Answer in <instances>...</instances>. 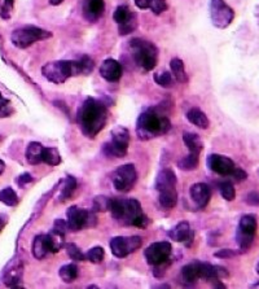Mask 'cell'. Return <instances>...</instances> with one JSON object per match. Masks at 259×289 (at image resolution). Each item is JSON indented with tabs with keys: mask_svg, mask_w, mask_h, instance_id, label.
<instances>
[{
	"mask_svg": "<svg viewBox=\"0 0 259 289\" xmlns=\"http://www.w3.org/2000/svg\"><path fill=\"white\" fill-rule=\"evenodd\" d=\"M108 110L105 105L94 98L87 99L78 112V123L82 132L88 137H95L106 125Z\"/></svg>",
	"mask_w": 259,
	"mask_h": 289,
	"instance_id": "cell-1",
	"label": "cell"
},
{
	"mask_svg": "<svg viewBox=\"0 0 259 289\" xmlns=\"http://www.w3.org/2000/svg\"><path fill=\"white\" fill-rule=\"evenodd\" d=\"M109 210L115 221L125 224V226H135V227L144 228L149 223L148 217L143 213L140 203L135 199H110Z\"/></svg>",
	"mask_w": 259,
	"mask_h": 289,
	"instance_id": "cell-2",
	"label": "cell"
},
{
	"mask_svg": "<svg viewBox=\"0 0 259 289\" xmlns=\"http://www.w3.org/2000/svg\"><path fill=\"white\" fill-rule=\"evenodd\" d=\"M171 129L170 119L157 109H148L137 118L136 134L140 140H149L169 132Z\"/></svg>",
	"mask_w": 259,
	"mask_h": 289,
	"instance_id": "cell-3",
	"label": "cell"
},
{
	"mask_svg": "<svg viewBox=\"0 0 259 289\" xmlns=\"http://www.w3.org/2000/svg\"><path fill=\"white\" fill-rule=\"evenodd\" d=\"M42 74L46 79L52 83L60 84L64 83L73 76L82 74L79 61H68V60H60V61L48 62L42 68Z\"/></svg>",
	"mask_w": 259,
	"mask_h": 289,
	"instance_id": "cell-4",
	"label": "cell"
},
{
	"mask_svg": "<svg viewBox=\"0 0 259 289\" xmlns=\"http://www.w3.org/2000/svg\"><path fill=\"white\" fill-rule=\"evenodd\" d=\"M131 52H132V57L137 65L143 68L147 72H151L157 65V48L155 44L151 42H147L140 38H135L131 40Z\"/></svg>",
	"mask_w": 259,
	"mask_h": 289,
	"instance_id": "cell-5",
	"label": "cell"
},
{
	"mask_svg": "<svg viewBox=\"0 0 259 289\" xmlns=\"http://www.w3.org/2000/svg\"><path fill=\"white\" fill-rule=\"evenodd\" d=\"M258 222L254 214H246L240 219L237 232H236V241L242 252H248L256 238Z\"/></svg>",
	"mask_w": 259,
	"mask_h": 289,
	"instance_id": "cell-6",
	"label": "cell"
},
{
	"mask_svg": "<svg viewBox=\"0 0 259 289\" xmlns=\"http://www.w3.org/2000/svg\"><path fill=\"white\" fill-rule=\"evenodd\" d=\"M52 34L47 30L40 29L36 26H25L21 29L15 30L12 33V43L18 48H27L38 40H43L51 38Z\"/></svg>",
	"mask_w": 259,
	"mask_h": 289,
	"instance_id": "cell-7",
	"label": "cell"
},
{
	"mask_svg": "<svg viewBox=\"0 0 259 289\" xmlns=\"http://www.w3.org/2000/svg\"><path fill=\"white\" fill-rule=\"evenodd\" d=\"M130 145V132L126 127L117 126L112 131V140L104 144V152L109 157L121 158L126 156Z\"/></svg>",
	"mask_w": 259,
	"mask_h": 289,
	"instance_id": "cell-8",
	"label": "cell"
},
{
	"mask_svg": "<svg viewBox=\"0 0 259 289\" xmlns=\"http://www.w3.org/2000/svg\"><path fill=\"white\" fill-rule=\"evenodd\" d=\"M109 245L117 258H125L143 245V238L140 236H115L110 240Z\"/></svg>",
	"mask_w": 259,
	"mask_h": 289,
	"instance_id": "cell-9",
	"label": "cell"
},
{
	"mask_svg": "<svg viewBox=\"0 0 259 289\" xmlns=\"http://www.w3.org/2000/svg\"><path fill=\"white\" fill-rule=\"evenodd\" d=\"M210 15L212 25L218 29H226L232 24L234 18L233 9L226 4L224 0H211L210 3Z\"/></svg>",
	"mask_w": 259,
	"mask_h": 289,
	"instance_id": "cell-10",
	"label": "cell"
},
{
	"mask_svg": "<svg viewBox=\"0 0 259 289\" xmlns=\"http://www.w3.org/2000/svg\"><path fill=\"white\" fill-rule=\"evenodd\" d=\"M137 179L136 169L132 163H126L123 166H119L113 174V184L115 189L119 192H129L132 189Z\"/></svg>",
	"mask_w": 259,
	"mask_h": 289,
	"instance_id": "cell-11",
	"label": "cell"
},
{
	"mask_svg": "<svg viewBox=\"0 0 259 289\" xmlns=\"http://www.w3.org/2000/svg\"><path fill=\"white\" fill-rule=\"evenodd\" d=\"M171 252H173V246L169 241L153 242L145 249V260L152 266L158 267L169 261Z\"/></svg>",
	"mask_w": 259,
	"mask_h": 289,
	"instance_id": "cell-12",
	"label": "cell"
},
{
	"mask_svg": "<svg viewBox=\"0 0 259 289\" xmlns=\"http://www.w3.org/2000/svg\"><path fill=\"white\" fill-rule=\"evenodd\" d=\"M66 218H68L66 224H68L69 231L77 232L90 224L91 213L88 210L80 209L78 206H72V208H69Z\"/></svg>",
	"mask_w": 259,
	"mask_h": 289,
	"instance_id": "cell-13",
	"label": "cell"
},
{
	"mask_svg": "<svg viewBox=\"0 0 259 289\" xmlns=\"http://www.w3.org/2000/svg\"><path fill=\"white\" fill-rule=\"evenodd\" d=\"M207 166L214 173L219 174V175H226V177L231 175L236 169V165H234V162L230 157L215 155V153L207 157Z\"/></svg>",
	"mask_w": 259,
	"mask_h": 289,
	"instance_id": "cell-14",
	"label": "cell"
},
{
	"mask_svg": "<svg viewBox=\"0 0 259 289\" xmlns=\"http://www.w3.org/2000/svg\"><path fill=\"white\" fill-rule=\"evenodd\" d=\"M189 195L198 209H204L211 199V189L205 183H196L189 189Z\"/></svg>",
	"mask_w": 259,
	"mask_h": 289,
	"instance_id": "cell-15",
	"label": "cell"
},
{
	"mask_svg": "<svg viewBox=\"0 0 259 289\" xmlns=\"http://www.w3.org/2000/svg\"><path fill=\"white\" fill-rule=\"evenodd\" d=\"M122 65L117 60H113V58L105 60L100 66V76L104 79L108 80V82H117V80H119L121 77H122Z\"/></svg>",
	"mask_w": 259,
	"mask_h": 289,
	"instance_id": "cell-16",
	"label": "cell"
},
{
	"mask_svg": "<svg viewBox=\"0 0 259 289\" xmlns=\"http://www.w3.org/2000/svg\"><path fill=\"white\" fill-rule=\"evenodd\" d=\"M169 237L177 242H187L193 240V231L188 222H180L169 232Z\"/></svg>",
	"mask_w": 259,
	"mask_h": 289,
	"instance_id": "cell-17",
	"label": "cell"
},
{
	"mask_svg": "<svg viewBox=\"0 0 259 289\" xmlns=\"http://www.w3.org/2000/svg\"><path fill=\"white\" fill-rule=\"evenodd\" d=\"M22 263L20 261H15L9 264V267L5 270V276H4V283L8 287H17V284L21 282L22 278Z\"/></svg>",
	"mask_w": 259,
	"mask_h": 289,
	"instance_id": "cell-18",
	"label": "cell"
},
{
	"mask_svg": "<svg viewBox=\"0 0 259 289\" xmlns=\"http://www.w3.org/2000/svg\"><path fill=\"white\" fill-rule=\"evenodd\" d=\"M51 253V245L48 235H38L32 241V256L36 260H43Z\"/></svg>",
	"mask_w": 259,
	"mask_h": 289,
	"instance_id": "cell-19",
	"label": "cell"
},
{
	"mask_svg": "<svg viewBox=\"0 0 259 289\" xmlns=\"http://www.w3.org/2000/svg\"><path fill=\"white\" fill-rule=\"evenodd\" d=\"M104 8V0H86L84 7H83V12H84V16H86L87 20L95 21V20H97L103 15Z\"/></svg>",
	"mask_w": 259,
	"mask_h": 289,
	"instance_id": "cell-20",
	"label": "cell"
},
{
	"mask_svg": "<svg viewBox=\"0 0 259 289\" xmlns=\"http://www.w3.org/2000/svg\"><path fill=\"white\" fill-rule=\"evenodd\" d=\"M177 185V175L171 169H163L155 179V189L162 191L166 188H173Z\"/></svg>",
	"mask_w": 259,
	"mask_h": 289,
	"instance_id": "cell-21",
	"label": "cell"
},
{
	"mask_svg": "<svg viewBox=\"0 0 259 289\" xmlns=\"http://www.w3.org/2000/svg\"><path fill=\"white\" fill-rule=\"evenodd\" d=\"M200 263L201 262H192L181 268L180 276H181V282L185 284L193 286L194 283L200 279Z\"/></svg>",
	"mask_w": 259,
	"mask_h": 289,
	"instance_id": "cell-22",
	"label": "cell"
},
{
	"mask_svg": "<svg viewBox=\"0 0 259 289\" xmlns=\"http://www.w3.org/2000/svg\"><path fill=\"white\" fill-rule=\"evenodd\" d=\"M43 149L44 147L40 143L31 141L26 148V161L30 165H38V163L43 162Z\"/></svg>",
	"mask_w": 259,
	"mask_h": 289,
	"instance_id": "cell-23",
	"label": "cell"
},
{
	"mask_svg": "<svg viewBox=\"0 0 259 289\" xmlns=\"http://www.w3.org/2000/svg\"><path fill=\"white\" fill-rule=\"evenodd\" d=\"M178 203V192L175 187L166 188L159 191V204L165 209H173L177 206Z\"/></svg>",
	"mask_w": 259,
	"mask_h": 289,
	"instance_id": "cell-24",
	"label": "cell"
},
{
	"mask_svg": "<svg viewBox=\"0 0 259 289\" xmlns=\"http://www.w3.org/2000/svg\"><path fill=\"white\" fill-rule=\"evenodd\" d=\"M187 118L192 125L197 126L198 129H207V127L210 126L209 118L206 117L205 113L201 112V110L197 108L191 109V110L187 113Z\"/></svg>",
	"mask_w": 259,
	"mask_h": 289,
	"instance_id": "cell-25",
	"label": "cell"
},
{
	"mask_svg": "<svg viewBox=\"0 0 259 289\" xmlns=\"http://www.w3.org/2000/svg\"><path fill=\"white\" fill-rule=\"evenodd\" d=\"M183 140L184 143H185V145H187V148L189 152L192 153H201L202 151V141L201 139H200V136H198L197 134H192V132H185V134L183 135Z\"/></svg>",
	"mask_w": 259,
	"mask_h": 289,
	"instance_id": "cell-26",
	"label": "cell"
},
{
	"mask_svg": "<svg viewBox=\"0 0 259 289\" xmlns=\"http://www.w3.org/2000/svg\"><path fill=\"white\" fill-rule=\"evenodd\" d=\"M170 68H171L173 76L175 77V79H177L179 83H185V82H188L187 73L184 70V62L181 61L180 58H173L171 62H170Z\"/></svg>",
	"mask_w": 259,
	"mask_h": 289,
	"instance_id": "cell-27",
	"label": "cell"
},
{
	"mask_svg": "<svg viewBox=\"0 0 259 289\" xmlns=\"http://www.w3.org/2000/svg\"><path fill=\"white\" fill-rule=\"evenodd\" d=\"M58 275H60V278H61L62 282L70 284V283H73L77 278H78L79 270H78V267H77V264L69 263V264H65V266H62V267L60 268Z\"/></svg>",
	"mask_w": 259,
	"mask_h": 289,
	"instance_id": "cell-28",
	"label": "cell"
},
{
	"mask_svg": "<svg viewBox=\"0 0 259 289\" xmlns=\"http://www.w3.org/2000/svg\"><path fill=\"white\" fill-rule=\"evenodd\" d=\"M198 162H200V155L189 152L187 157H184L178 162V166L184 171H192L194 169H197Z\"/></svg>",
	"mask_w": 259,
	"mask_h": 289,
	"instance_id": "cell-29",
	"label": "cell"
},
{
	"mask_svg": "<svg viewBox=\"0 0 259 289\" xmlns=\"http://www.w3.org/2000/svg\"><path fill=\"white\" fill-rule=\"evenodd\" d=\"M77 188V181L76 178L66 177V179L62 183L61 191H60V201H65L69 197H72L73 192L76 191Z\"/></svg>",
	"mask_w": 259,
	"mask_h": 289,
	"instance_id": "cell-30",
	"label": "cell"
},
{
	"mask_svg": "<svg viewBox=\"0 0 259 289\" xmlns=\"http://www.w3.org/2000/svg\"><path fill=\"white\" fill-rule=\"evenodd\" d=\"M43 162L50 166H57L61 163V155L57 148H44L43 149Z\"/></svg>",
	"mask_w": 259,
	"mask_h": 289,
	"instance_id": "cell-31",
	"label": "cell"
},
{
	"mask_svg": "<svg viewBox=\"0 0 259 289\" xmlns=\"http://www.w3.org/2000/svg\"><path fill=\"white\" fill-rule=\"evenodd\" d=\"M0 201L7 206H15L18 203L17 193L13 191V188L7 187L0 191Z\"/></svg>",
	"mask_w": 259,
	"mask_h": 289,
	"instance_id": "cell-32",
	"label": "cell"
},
{
	"mask_svg": "<svg viewBox=\"0 0 259 289\" xmlns=\"http://www.w3.org/2000/svg\"><path fill=\"white\" fill-rule=\"evenodd\" d=\"M133 17V15L131 13L129 8L125 7V5H121L115 9L114 15H113V18H114V21L118 24V25H122L125 22H127L129 20Z\"/></svg>",
	"mask_w": 259,
	"mask_h": 289,
	"instance_id": "cell-33",
	"label": "cell"
},
{
	"mask_svg": "<svg viewBox=\"0 0 259 289\" xmlns=\"http://www.w3.org/2000/svg\"><path fill=\"white\" fill-rule=\"evenodd\" d=\"M86 261H90L92 263H101L105 257V252L101 246H95L92 249H90L86 254Z\"/></svg>",
	"mask_w": 259,
	"mask_h": 289,
	"instance_id": "cell-34",
	"label": "cell"
},
{
	"mask_svg": "<svg viewBox=\"0 0 259 289\" xmlns=\"http://www.w3.org/2000/svg\"><path fill=\"white\" fill-rule=\"evenodd\" d=\"M219 192L222 197L227 201H232L236 197V191L231 182H222L219 184Z\"/></svg>",
	"mask_w": 259,
	"mask_h": 289,
	"instance_id": "cell-35",
	"label": "cell"
},
{
	"mask_svg": "<svg viewBox=\"0 0 259 289\" xmlns=\"http://www.w3.org/2000/svg\"><path fill=\"white\" fill-rule=\"evenodd\" d=\"M66 252H68V256L70 260L76 261V262H83L86 261V256L82 253V250L79 249V246L73 244V242H69L66 244Z\"/></svg>",
	"mask_w": 259,
	"mask_h": 289,
	"instance_id": "cell-36",
	"label": "cell"
},
{
	"mask_svg": "<svg viewBox=\"0 0 259 289\" xmlns=\"http://www.w3.org/2000/svg\"><path fill=\"white\" fill-rule=\"evenodd\" d=\"M155 80L163 88H170L173 86V76L170 74L169 72H163V73H157L155 76Z\"/></svg>",
	"mask_w": 259,
	"mask_h": 289,
	"instance_id": "cell-37",
	"label": "cell"
},
{
	"mask_svg": "<svg viewBox=\"0 0 259 289\" xmlns=\"http://www.w3.org/2000/svg\"><path fill=\"white\" fill-rule=\"evenodd\" d=\"M109 204H110V199L105 196H97L94 201V209L96 211H106L109 210Z\"/></svg>",
	"mask_w": 259,
	"mask_h": 289,
	"instance_id": "cell-38",
	"label": "cell"
},
{
	"mask_svg": "<svg viewBox=\"0 0 259 289\" xmlns=\"http://www.w3.org/2000/svg\"><path fill=\"white\" fill-rule=\"evenodd\" d=\"M149 8H151L155 15H161L162 12L166 11L167 4H166V0H151L149 1Z\"/></svg>",
	"mask_w": 259,
	"mask_h": 289,
	"instance_id": "cell-39",
	"label": "cell"
},
{
	"mask_svg": "<svg viewBox=\"0 0 259 289\" xmlns=\"http://www.w3.org/2000/svg\"><path fill=\"white\" fill-rule=\"evenodd\" d=\"M80 64V70H82V74H90L92 70H94V60L88 56H83L79 60Z\"/></svg>",
	"mask_w": 259,
	"mask_h": 289,
	"instance_id": "cell-40",
	"label": "cell"
},
{
	"mask_svg": "<svg viewBox=\"0 0 259 289\" xmlns=\"http://www.w3.org/2000/svg\"><path fill=\"white\" fill-rule=\"evenodd\" d=\"M135 27H136V18L133 16L131 20H129V21L122 24V25H119V34H121V35H127V34H130L131 31H133Z\"/></svg>",
	"mask_w": 259,
	"mask_h": 289,
	"instance_id": "cell-41",
	"label": "cell"
},
{
	"mask_svg": "<svg viewBox=\"0 0 259 289\" xmlns=\"http://www.w3.org/2000/svg\"><path fill=\"white\" fill-rule=\"evenodd\" d=\"M13 113V106L11 105L9 100H1L0 102V118L3 117H9Z\"/></svg>",
	"mask_w": 259,
	"mask_h": 289,
	"instance_id": "cell-42",
	"label": "cell"
},
{
	"mask_svg": "<svg viewBox=\"0 0 259 289\" xmlns=\"http://www.w3.org/2000/svg\"><path fill=\"white\" fill-rule=\"evenodd\" d=\"M216 258H222V260H227V258H233L237 256V252H234L232 249H222L218 250L216 253H214Z\"/></svg>",
	"mask_w": 259,
	"mask_h": 289,
	"instance_id": "cell-43",
	"label": "cell"
},
{
	"mask_svg": "<svg viewBox=\"0 0 259 289\" xmlns=\"http://www.w3.org/2000/svg\"><path fill=\"white\" fill-rule=\"evenodd\" d=\"M53 231L61 234V235H66V231H68V224L66 222L62 221V219H56L53 224Z\"/></svg>",
	"mask_w": 259,
	"mask_h": 289,
	"instance_id": "cell-44",
	"label": "cell"
},
{
	"mask_svg": "<svg viewBox=\"0 0 259 289\" xmlns=\"http://www.w3.org/2000/svg\"><path fill=\"white\" fill-rule=\"evenodd\" d=\"M231 177H233L234 181L242 182V181H245L246 178H248V174H246V171H244L242 169H240V167H236V169L233 170V173L231 174Z\"/></svg>",
	"mask_w": 259,
	"mask_h": 289,
	"instance_id": "cell-45",
	"label": "cell"
},
{
	"mask_svg": "<svg viewBox=\"0 0 259 289\" xmlns=\"http://www.w3.org/2000/svg\"><path fill=\"white\" fill-rule=\"evenodd\" d=\"M31 182H32V177L29 173L21 174V175L17 178V184L20 185V187H25L27 183H31Z\"/></svg>",
	"mask_w": 259,
	"mask_h": 289,
	"instance_id": "cell-46",
	"label": "cell"
},
{
	"mask_svg": "<svg viewBox=\"0 0 259 289\" xmlns=\"http://www.w3.org/2000/svg\"><path fill=\"white\" fill-rule=\"evenodd\" d=\"M246 203L252 206H259V192H250L246 196Z\"/></svg>",
	"mask_w": 259,
	"mask_h": 289,
	"instance_id": "cell-47",
	"label": "cell"
},
{
	"mask_svg": "<svg viewBox=\"0 0 259 289\" xmlns=\"http://www.w3.org/2000/svg\"><path fill=\"white\" fill-rule=\"evenodd\" d=\"M149 1L151 0H135V4L140 9H147V8H149Z\"/></svg>",
	"mask_w": 259,
	"mask_h": 289,
	"instance_id": "cell-48",
	"label": "cell"
},
{
	"mask_svg": "<svg viewBox=\"0 0 259 289\" xmlns=\"http://www.w3.org/2000/svg\"><path fill=\"white\" fill-rule=\"evenodd\" d=\"M4 170H5V163H4L3 159H0V175L4 173Z\"/></svg>",
	"mask_w": 259,
	"mask_h": 289,
	"instance_id": "cell-49",
	"label": "cell"
},
{
	"mask_svg": "<svg viewBox=\"0 0 259 289\" xmlns=\"http://www.w3.org/2000/svg\"><path fill=\"white\" fill-rule=\"evenodd\" d=\"M64 0H51V4L52 5H58V4H61Z\"/></svg>",
	"mask_w": 259,
	"mask_h": 289,
	"instance_id": "cell-50",
	"label": "cell"
},
{
	"mask_svg": "<svg viewBox=\"0 0 259 289\" xmlns=\"http://www.w3.org/2000/svg\"><path fill=\"white\" fill-rule=\"evenodd\" d=\"M4 224H5V219H4L3 217H0V231H1V230H3Z\"/></svg>",
	"mask_w": 259,
	"mask_h": 289,
	"instance_id": "cell-51",
	"label": "cell"
},
{
	"mask_svg": "<svg viewBox=\"0 0 259 289\" xmlns=\"http://www.w3.org/2000/svg\"><path fill=\"white\" fill-rule=\"evenodd\" d=\"M252 288H259V283H256V284H253Z\"/></svg>",
	"mask_w": 259,
	"mask_h": 289,
	"instance_id": "cell-52",
	"label": "cell"
},
{
	"mask_svg": "<svg viewBox=\"0 0 259 289\" xmlns=\"http://www.w3.org/2000/svg\"><path fill=\"white\" fill-rule=\"evenodd\" d=\"M5 1H7V3L9 4V5H12V4H13V1H15V0H5Z\"/></svg>",
	"mask_w": 259,
	"mask_h": 289,
	"instance_id": "cell-53",
	"label": "cell"
},
{
	"mask_svg": "<svg viewBox=\"0 0 259 289\" xmlns=\"http://www.w3.org/2000/svg\"><path fill=\"white\" fill-rule=\"evenodd\" d=\"M257 272H258V275H259V263L257 264Z\"/></svg>",
	"mask_w": 259,
	"mask_h": 289,
	"instance_id": "cell-54",
	"label": "cell"
},
{
	"mask_svg": "<svg viewBox=\"0 0 259 289\" xmlns=\"http://www.w3.org/2000/svg\"><path fill=\"white\" fill-rule=\"evenodd\" d=\"M3 100V95H1V92H0V102Z\"/></svg>",
	"mask_w": 259,
	"mask_h": 289,
	"instance_id": "cell-55",
	"label": "cell"
}]
</instances>
